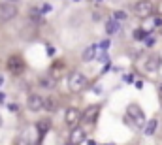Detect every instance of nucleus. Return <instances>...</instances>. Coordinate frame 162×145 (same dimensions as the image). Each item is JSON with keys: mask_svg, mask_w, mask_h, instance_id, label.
Listing matches in <instances>:
<instances>
[{"mask_svg": "<svg viewBox=\"0 0 162 145\" xmlns=\"http://www.w3.org/2000/svg\"><path fill=\"white\" fill-rule=\"evenodd\" d=\"M126 117H128V121L134 125V126H138V128H142V126H145V113H143V109L138 106V104H130L128 108H126Z\"/></svg>", "mask_w": 162, "mask_h": 145, "instance_id": "nucleus-1", "label": "nucleus"}, {"mask_svg": "<svg viewBox=\"0 0 162 145\" xmlns=\"http://www.w3.org/2000/svg\"><path fill=\"white\" fill-rule=\"evenodd\" d=\"M87 76L81 74V72H74V74H70V77H68V89H70L72 92H81L85 87H87Z\"/></svg>", "mask_w": 162, "mask_h": 145, "instance_id": "nucleus-2", "label": "nucleus"}, {"mask_svg": "<svg viewBox=\"0 0 162 145\" xmlns=\"http://www.w3.org/2000/svg\"><path fill=\"white\" fill-rule=\"evenodd\" d=\"M155 11V6L151 0H138V2L134 4V15L140 17V19H147L151 17Z\"/></svg>", "mask_w": 162, "mask_h": 145, "instance_id": "nucleus-3", "label": "nucleus"}, {"mask_svg": "<svg viewBox=\"0 0 162 145\" xmlns=\"http://www.w3.org/2000/svg\"><path fill=\"white\" fill-rule=\"evenodd\" d=\"M8 70L11 72L13 76H21L23 72L27 70V64H25V60H23V57L11 55V57L8 59Z\"/></svg>", "mask_w": 162, "mask_h": 145, "instance_id": "nucleus-4", "label": "nucleus"}, {"mask_svg": "<svg viewBox=\"0 0 162 145\" xmlns=\"http://www.w3.org/2000/svg\"><path fill=\"white\" fill-rule=\"evenodd\" d=\"M19 15V10L15 6V2H4V4H0V19L2 21H11Z\"/></svg>", "mask_w": 162, "mask_h": 145, "instance_id": "nucleus-5", "label": "nucleus"}, {"mask_svg": "<svg viewBox=\"0 0 162 145\" xmlns=\"http://www.w3.org/2000/svg\"><path fill=\"white\" fill-rule=\"evenodd\" d=\"M81 115H83V113H81L77 108H68L66 113H64V123L70 126V128L79 126V123H81Z\"/></svg>", "mask_w": 162, "mask_h": 145, "instance_id": "nucleus-6", "label": "nucleus"}, {"mask_svg": "<svg viewBox=\"0 0 162 145\" xmlns=\"http://www.w3.org/2000/svg\"><path fill=\"white\" fill-rule=\"evenodd\" d=\"M98 115H100V106H89L83 115H81V123H87V125H94L98 121Z\"/></svg>", "mask_w": 162, "mask_h": 145, "instance_id": "nucleus-7", "label": "nucleus"}, {"mask_svg": "<svg viewBox=\"0 0 162 145\" xmlns=\"http://www.w3.org/2000/svg\"><path fill=\"white\" fill-rule=\"evenodd\" d=\"M162 66V57L160 55H149V59L145 60V70L147 72H158Z\"/></svg>", "mask_w": 162, "mask_h": 145, "instance_id": "nucleus-8", "label": "nucleus"}, {"mask_svg": "<svg viewBox=\"0 0 162 145\" xmlns=\"http://www.w3.org/2000/svg\"><path fill=\"white\" fill-rule=\"evenodd\" d=\"M27 106L30 111H40L43 108V96L40 94H30L28 96V100H27Z\"/></svg>", "mask_w": 162, "mask_h": 145, "instance_id": "nucleus-9", "label": "nucleus"}, {"mask_svg": "<svg viewBox=\"0 0 162 145\" xmlns=\"http://www.w3.org/2000/svg\"><path fill=\"white\" fill-rule=\"evenodd\" d=\"M85 130L81 126H74L72 128V134H70V143H85L87 138H85Z\"/></svg>", "mask_w": 162, "mask_h": 145, "instance_id": "nucleus-10", "label": "nucleus"}, {"mask_svg": "<svg viewBox=\"0 0 162 145\" xmlns=\"http://www.w3.org/2000/svg\"><path fill=\"white\" fill-rule=\"evenodd\" d=\"M96 53H98V45H89L87 49L83 51V55H81V60H83V62L94 60V59H96Z\"/></svg>", "mask_w": 162, "mask_h": 145, "instance_id": "nucleus-11", "label": "nucleus"}, {"mask_svg": "<svg viewBox=\"0 0 162 145\" xmlns=\"http://www.w3.org/2000/svg\"><path fill=\"white\" fill-rule=\"evenodd\" d=\"M119 30H121V21L113 19V17L106 21V32H107L109 36H111V34H117Z\"/></svg>", "mask_w": 162, "mask_h": 145, "instance_id": "nucleus-12", "label": "nucleus"}, {"mask_svg": "<svg viewBox=\"0 0 162 145\" xmlns=\"http://www.w3.org/2000/svg\"><path fill=\"white\" fill-rule=\"evenodd\" d=\"M51 128V119H42V121H38V125H36V130H38V136H40V139L47 134V130Z\"/></svg>", "mask_w": 162, "mask_h": 145, "instance_id": "nucleus-13", "label": "nucleus"}, {"mask_svg": "<svg viewBox=\"0 0 162 145\" xmlns=\"http://www.w3.org/2000/svg\"><path fill=\"white\" fill-rule=\"evenodd\" d=\"M57 106H59V100L57 98H53V96H49V98H43V109L45 111H55L57 109Z\"/></svg>", "mask_w": 162, "mask_h": 145, "instance_id": "nucleus-14", "label": "nucleus"}, {"mask_svg": "<svg viewBox=\"0 0 162 145\" xmlns=\"http://www.w3.org/2000/svg\"><path fill=\"white\" fill-rule=\"evenodd\" d=\"M156 126H158V121H156V119H151V121H147V125H145V128H143L145 136H153V134L156 132Z\"/></svg>", "mask_w": 162, "mask_h": 145, "instance_id": "nucleus-15", "label": "nucleus"}, {"mask_svg": "<svg viewBox=\"0 0 162 145\" xmlns=\"http://www.w3.org/2000/svg\"><path fill=\"white\" fill-rule=\"evenodd\" d=\"M132 36H134V40H145V36H147V32H145L143 29H136Z\"/></svg>", "mask_w": 162, "mask_h": 145, "instance_id": "nucleus-16", "label": "nucleus"}, {"mask_svg": "<svg viewBox=\"0 0 162 145\" xmlns=\"http://www.w3.org/2000/svg\"><path fill=\"white\" fill-rule=\"evenodd\" d=\"M40 85L45 87V89H53V87H55V81H53V79H47V77H42V79H40Z\"/></svg>", "mask_w": 162, "mask_h": 145, "instance_id": "nucleus-17", "label": "nucleus"}, {"mask_svg": "<svg viewBox=\"0 0 162 145\" xmlns=\"http://www.w3.org/2000/svg\"><path fill=\"white\" fill-rule=\"evenodd\" d=\"M126 11H115L113 13V19H117V21H126Z\"/></svg>", "mask_w": 162, "mask_h": 145, "instance_id": "nucleus-18", "label": "nucleus"}, {"mask_svg": "<svg viewBox=\"0 0 162 145\" xmlns=\"http://www.w3.org/2000/svg\"><path fill=\"white\" fill-rule=\"evenodd\" d=\"M98 45L102 47L104 51H107V47H109V42H107V40H104V42H102V43H98Z\"/></svg>", "mask_w": 162, "mask_h": 145, "instance_id": "nucleus-19", "label": "nucleus"}, {"mask_svg": "<svg viewBox=\"0 0 162 145\" xmlns=\"http://www.w3.org/2000/svg\"><path fill=\"white\" fill-rule=\"evenodd\" d=\"M8 109H10V111H17L19 108H17V104H10V106H8Z\"/></svg>", "mask_w": 162, "mask_h": 145, "instance_id": "nucleus-20", "label": "nucleus"}, {"mask_svg": "<svg viewBox=\"0 0 162 145\" xmlns=\"http://www.w3.org/2000/svg\"><path fill=\"white\" fill-rule=\"evenodd\" d=\"M145 43H147V47H151V45L155 43V40H153V38H147V40H145Z\"/></svg>", "mask_w": 162, "mask_h": 145, "instance_id": "nucleus-21", "label": "nucleus"}, {"mask_svg": "<svg viewBox=\"0 0 162 145\" xmlns=\"http://www.w3.org/2000/svg\"><path fill=\"white\" fill-rule=\"evenodd\" d=\"M2 102H4V94H2V92H0V104H2Z\"/></svg>", "mask_w": 162, "mask_h": 145, "instance_id": "nucleus-22", "label": "nucleus"}, {"mask_svg": "<svg viewBox=\"0 0 162 145\" xmlns=\"http://www.w3.org/2000/svg\"><path fill=\"white\" fill-rule=\"evenodd\" d=\"M158 90H160V94H162V83H160V85H158Z\"/></svg>", "mask_w": 162, "mask_h": 145, "instance_id": "nucleus-23", "label": "nucleus"}, {"mask_svg": "<svg viewBox=\"0 0 162 145\" xmlns=\"http://www.w3.org/2000/svg\"><path fill=\"white\" fill-rule=\"evenodd\" d=\"M2 83H4V77H2V76H0V85H2Z\"/></svg>", "mask_w": 162, "mask_h": 145, "instance_id": "nucleus-24", "label": "nucleus"}, {"mask_svg": "<svg viewBox=\"0 0 162 145\" xmlns=\"http://www.w3.org/2000/svg\"><path fill=\"white\" fill-rule=\"evenodd\" d=\"M160 34H162V25H160Z\"/></svg>", "mask_w": 162, "mask_h": 145, "instance_id": "nucleus-25", "label": "nucleus"}, {"mask_svg": "<svg viewBox=\"0 0 162 145\" xmlns=\"http://www.w3.org/2000/svg\"><path fill=\"white\" fill-rule=\"evenodd\" d=\"M94 2H102V0H94Z\"/></svg>", "mask_w": 162, "mask_h": 145, "instance_id": "nucleus-26", "label": "nucleus"}, {"mask_svg": "<svg viewBox=\"0 0 162 145\" xmlns=\"http://www.w3.org/2000/svg\"><path fill=\"white\" fill-rule=\"evenodd\" d=\"M10 2H17V0H10Z\"/></svg>", "mask_w": 162, "mask_h": 145, "instance_id": "nucleus-27", "label": "nucleus"}, {"mask_svg": "<svg viewBox=\"0 0 162 145\" xmlns=\"http://www.w3.org/2000/svg\"><path fill=\"white\" fill-rule=\"evenodd\" d=\"M76 2H77V0H76Z\"/></svg>", "mask_w": 162, "mask_h": 145, "instance_id": "nucleus-28", "label": "nucleus"}]
</instances>
